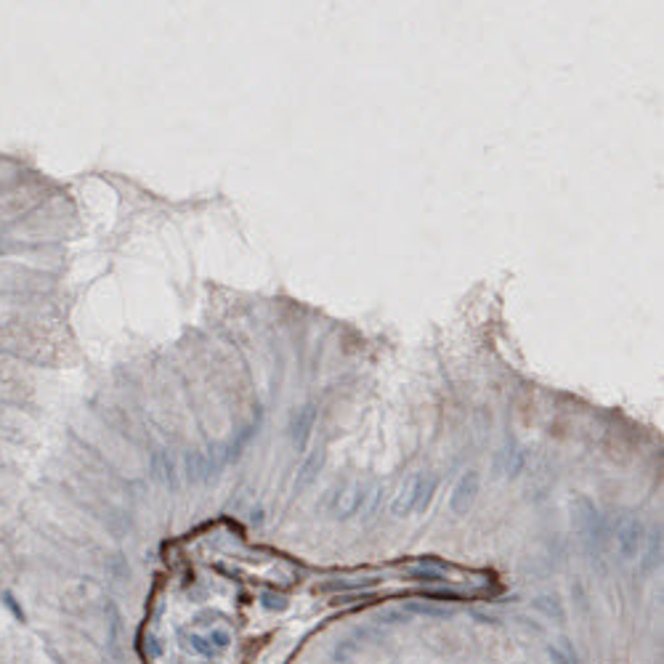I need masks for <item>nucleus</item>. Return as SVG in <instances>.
<instances>
[]
</instances>
